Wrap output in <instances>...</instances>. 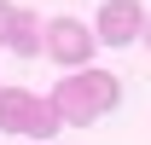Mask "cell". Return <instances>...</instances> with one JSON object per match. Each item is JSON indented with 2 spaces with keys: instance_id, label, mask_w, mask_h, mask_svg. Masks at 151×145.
<instances>
[{
  "instance_id": "obj_1",
  "label": "cell",
  "mask_w": 151,
  "mask_h": 145,
  "mask_svg": "<svg viewBox=\"0 0 151 145\" xmlns=\"http://www.w3.org/2000/svg\"><path fill=\"white\" fill-rule=\"evenodd\" d=\"M116 99H122V81H116L111 70H76V75H64L52 87L47 105L58 110L64 128H87V122H99V116H111Z\"/></svg>"
},
{
  "instance_id": "obj_2",
  "label": "cell",
  "mask_w": 151,
  "mask_h": 145,
  "mask_svg": "<svg viewBox=\"0 0 151 145\" xmlns=\"http://www.w3.org/2000/svg\"><path fill=\"white\" fill-rule=\"evenodd\" d=\"M93 41H99V35H93L81 18H52V23H47V52H52V64H70V75L87 70Z\"/></svg>"
},
{
  "instance_id": "obj_3",
  "label": "cell",
  "mask_w": 151,
  "mask_h": 145,
  "mask_svg": "<svg viewBox=\"0 0 151 145\" xmlns=\"http://www.w3.org/2000/svg\"><path fill=\"white\" fill-rule=\"evenodd\" d=\"M93 35L105 41V47H128V41H139V35H145V6H139V0H105Z\"/></svg>"
},
{
  "instance_id": "obj_4",
  "label": "cell",
  "mask_w": 151,
  "mask_h": 145,
  "mask_svg": "<svg viewBox=\"0 0 151 145\" xmlns=\"http://www.w3.org/2000/svg\"><path fill=\"white\" fill-rule=\"evenodd\" d=\"M41 110H47V99H35L29 87H0V128H6V134H29V139H35Z\"/></svg>"
},
{
  "instance_id": "obj_5",
  "label": "cell",
  "mask_w": 151,
  "mask_h": 145,
  "mask_svg": "<svg viewBox=\"0 0 151 145\" xmlns=\"http://www.w3.org/2000/svg\"><path fill=\"white\" fill-rule=\"evenodd\" d=\"M6 47H12L18 58L47 52V23H41L35 12H12V35H6Z\"/></svg>"
},
{
  "instance_id": "obj_6",
  "label": "cell",
  "mask_w": 151,
  "mask_h": 145,
  "mask_svg": "<svg viewBox=\"0 0 151 145\" xmlns=\"http://www.w3.org/2000/svg\"><path fill=\"white\" fill-rule=\"evenodd\" d=\"M12 12H18V6H6V0H0V47H6V35H12Z\"/></svg>"
},
{
  "instance_id": "obj_7",
  "label": "cell",
  "mask_w": 151,
  "mask_h": 145,
  "mask_svg": "<svg viewBox=\"0 0 151 145\" xmlns=\"http://www.w3.org/2000/svg\"><path fill=\"white\" fill-rule=\"evenodd\" d=\"M145 47H151V12H145Z\"/></svg>"
}]
</instances>
